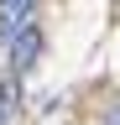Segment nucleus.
I'll list each match as a JSON object with an SVG mask.
<instances>
[{"label":"nucleus","instance_id":"obj_1","mask_svg":"<svg viewBox=\"0 0 120 125\" xmlns=\"http://www.w3.org/2000/svg\"><path fill=\"white\" fill-rule=\"evenodd\" d=\"M37 52H42V31L26 21L16 37H11V73H26V68L37 62Z\"/></svg>","mask_w":120,"mask_h":125},{"label":"nucleus","instance_id":"obj_2","mask_svg":"<svg viewBox=\"0 0 120 125\" xmlns=\"http://www.w3.org/2000/svg\"><path fill=\"white\" fill-rule=\"evenodd\" d=\"M32 5L37 0H0V42H11L26 21H32Z\"/></svg>","mask_w":120,"mask_h":125},{"label":"nucleus","instance_id":"obj_3","mask_svg":"<svg viewBox=\"0 0 120 125\" xmlns=\"http://www.w3.org/2000/svg\"><path fill=\"white\" fill-rule=\"evenodd\" d=\"M16 99H21V73H11L5 83H0V125H11V115H16Z\"/></svg>","mask_w":120,"mask_h":125}]
</instances>
